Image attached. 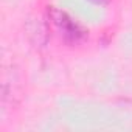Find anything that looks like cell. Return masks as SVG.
Instances as JSON below:
<instances>
[{
	"mask_svg": "<svg viewBox=\"0 0 132 132\" xmlns=\"http://www.w3.org/2000/svg\"><path fill=\"white\" fill-rule=\"evenodd\" d=\"M48 19L61 34V37L72 45L79 44L86 39L87 31L82 28L81 23H78L69 13H65L56 6L48 8Z\"/></svg>",
	"mask_w": 132,
	"mask_h": 132,
	"instance_id": "1",
	"label": "cell"
},
{
	"mask_svg": "<svg viewBox=\"0 0 132 132\" xmlns=\"http://www.w3.org/2000/svg\"><path fill=\"white\" fill-rule=\"evenodd\" d=\"M89 2H92V3H95V5H104V3L109 2V0H89Z\"/></svg>",
	"mask_w": 132,
	"mask_h": 132,
	"instance_id": "2",
	"label": "cell"
}]
</instances>
